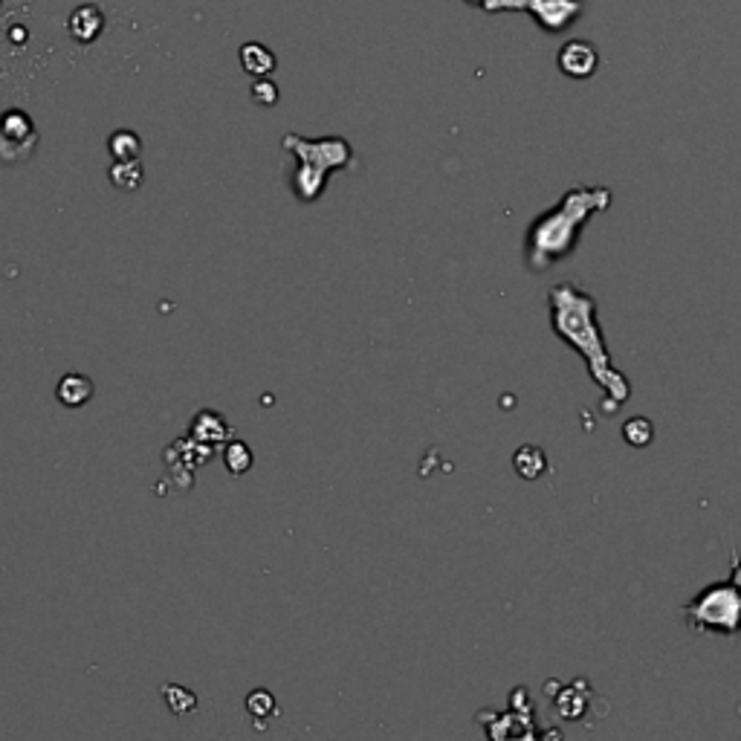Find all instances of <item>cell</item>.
Instances as JSON below:
<instances>
[{
	"label": "cell",
	"instance_id": "cell-17",
	"mask_svg": "<svg viewBox=\"0 0 741 741\" xmlns=\"http://www.w3.org/2000/svg\"><path fill=\"white\" fill-rule=\"evenodd\" d=\"M252 99H255L258 105H275L278 90H275L273 82H258L255 87H252Z\"/></svg>",
	"mask_w": 741,
	"mask_h": 741
},
{
	"label": "cell",
	"instance_id": "cell-9",
	"mask_svg": "<svg viewBox=\"0 0 741 741\" xmlns=\"http://www.w3.org/2000/svg\"><path fill=\"white\" fill-rule=\"evenodd\" d=\"M99 29H102V15H99L96 6H82V9L73 12V18H70V32H73V38H79V41H93Z\"/></svg>",
	"mask_w": 741,
	"mask_h": 741
},
{
	"label": "cell",
	"instance_id": "cell-1",
	"mask_svg": "<svg viewBox=\"0 0 741 741\" xmlns=\"http://www.w3.org/2000/svg\"><path fill=\"white\" fill-rule=\"evenodd\" d=\"M550 322H553V333H559L568 345H574L579 351L588 371L594 377V383L605 388L608 397L614 400H629V380L611 365L608 348H605L603 333L597 325V302L594 296L582 293L571 284H559L550 290Z\"/></svg>",
	"mask_w": 741,
	"mask_h": 741
},
{
	"label": "cell",
	"instance_id": "cell-14",
	"mask_svg": "<svg viewBox=\"0 0 741 741\" xmlns=\"http://www.w3.org/2000/svg\"><path fill=\"white\" fill-rule=\"evenodd\" d=\"M241 61H244V67H247L249 73H255V76H264V73H270L275 67L273 55L267 53V50H261L258 44H249L247 50H241Z\"/></svg>",
	"mask_w": 741,
	"mask_h": 741
},
{
	"label": "cell",
	"instance_id": "cell-18",
	"mask_svg": "<svg viewBox=\"0 0 741 741\" xmlns=\"http://www.w3.org/2000/svg\"><path fill=\"white\" fill-rule=\"evenodd\" d=\"M733 585H736V588L741 591V562H736V565H733Z\"/></svg>",
	"mask_w": 741,
	"mask_h": 741
},
{
	"label": "cell",
	"instance_id": "cell-5",
	"mask_svg": "<svg viewBox=\"0 0 741 741\" xmlns=\"http://www.w3.org/2000/svg\"><path fill=\"white\" fill-rule=\"evenodd\" d=\"M35 128H32V122H29L27 113H21V110H6L3 116H0V151L6 148V145H12V154H9V160H18V154H15V148L21 145L24 151H32V145H35Z\"/></svg>",
	"mask_w": 741,
	"mask_h": 741
},
{
	"label": "cell",
	"instance_id": "cell-6",
	"mask_svg": "<svg viewBox=\"0 0 741 741\" xmlns=\"http://www.w3.org/2000/svg\"><path fill=\"white\" fill-rule=\"evenodd\" d=\"M55 397L67 409H82L93 400V383L84 374H64L55 385Z\"/></svg>",
	"mask_w": 741,
	"mask_h": 741
},
{
	"label": "cell",
	"instance_id": "cell-16",
	"mask_svg": "<svg viewBox=\"0 0 741 741\" xmlns=\"http://www.w3.org/2000/svg\"><path fill=\"white\" fill-rule=\"evenodd\" d=\"M623 435H626V440H629L632 446H646V443L652 440V423H646L643 417H634L632 423H626Z\"/></svg>",
	"mask_w": 741,
	"mask_h": 741
},
{
	"label": "cell",
	"instance_id": "cell-8",
	"mask_svg": "<svg viewBox=\"0 0 741 741\" xmlns=\"http://www.w3.org/2000/svg\"><path fill=\"white\" fill-rule=\"evenodd\" d=\"M108 177L119 192H137L139 186H142L145 171H142V165L137 160H116V163L110 165Z\"/></svg>",
	"mask_w": 741,
	"mask_h": 741
},
{
	"label": "cell",
	"instance_id": "cell-12",
	"mask_svg": "<svg viewBox=\"0 0 741 741\" xmlns=\"http://www.w3.org/2000/svg\"><path fill=\"white\" fill-rule=\"evenodd\" d=\"M223 464H226V469H229L232 475H244V472L252 467V452H249L247 443H241V440L226 443V449H223Z\"/></svg>",
	"mask_w": 741,
	"mask_h": 741
},
{
	"label": "cell",
	"instance_id": "cell-10",
	"mask_svg": "<svg viewBox=\"0 0 741 741\" xmlns=\"http://www.w3.org/2000/svg\"><path fill=\"white\" fill-rule=\"evenodd\" d=\"M160 692H163L165 707L174 715H180V718H186V715H192L197 710V695L192 689L180 687V684H165Z\"/></svg>",
	"mask_w": 741,
	"mask_h": 741
},
{
	"label": "cell",
	"instance_id": "cell-7",
	"mask_svg": "<svg viewBox=\"0 0 741 741\" xmlns=\"http://www.w3.org/2000/svg\"><path fill=\"white\" fill-rule=\"evenodd\" d=\"M192 435L197 443H203V446H215V443H223V440L232 435V429L223 423V417L220 414L212 412H200L194 417L192 423Z\"/></svg>",
	"mask_w": 741,
	"mask_h": 741
},
{
	"label": "cell",
	"instance_id": "cell-15",
	"mask_svg": "<svg viewBox=\"0 0 741 741\" xmlns=\"http://www.w3.org/2000/svg\"><path fill=\"white\" fill-rule=\"evenodd\" d=\"M247 710H249V715H255V718H267V715H273L275 713L273 692H267V689H255V692L247 698Z\"/></svg>",
	"mask_w": 741,
	"mask_h": 741
},
{
	"label": "cell",
	"instance_id": "cell-4",
	"mask_svg": "<svg viewBox=\"0 0 741 741\" xmlns=\"http://www.w3.org/2000/svg\"><path fill=\"white\" fill-rule=\"evenodd\" d=\"M597 64H600V53H597V47L591 41H568L559 50V67L571 79H588V76H594Z\"/></svg>",
	"mask_w": 741,
	"mask_h": 741
},
{
	"label": "cell",
	"instance_id": "cell-11",
	"mask_svg": "<svg viewBox=\"0 0 741 741\" xmlns=\"http://www.w3.org/2000/svg\"><path fill=\"white\" fill-rule=\"evenodd\" d=\"M516 469H519V475L527 478V481H533V478H539L542 472H545V455H542V449H536V446H522L519 452H516Z\"/></svg>",
	"mask_w": 741,
	"mask_h": 741
},
{
	"label": "cell",
	"instance_id": "cell-2",
	"mask_svg": "<svg viewBox=\"0 0 741 741\" xmlns=\"http://www.w3.org/2000/svg\"><path fill=\"white\" fill-rule=\"evenodd\" d=\"M611 203L608 189H571L542 218L530 226L527 235V264L530 270H548L553 261L568 258L579 241L582 226L591 215L603 212Z\"/></svg>",
	"mask_w": 741,
	"mask_h": 741
},
{
	"label": "cell",
	"instance_id": "cell-13",
	"mask_svg": "<svg viewBox=\"0 0 741 741\" xmlns=\"http://www.w3.org/2000/svg\"><path fill=\"white\" fill-rule=\"evenodd\" d=\"M110 154H113V160H137L139 151H142V142H139L137 134H131V131H116L108 142Z\"/></svg>",
	"mask_w": 741,
	"mask_h": 741
},
{
	"label": "cell",
	"instance_id": "cell-3",
	"mask_svg": "<svg viewBox=\"0 0 741 741\" xmlns=\"http://www.w3.org/2000/svg\"><path fill=\"white\" fill-rule=\"evenodd\" d=\"M684 617L692 632L739 634L741 591L736 585H710L689 600Z\"/></svg>",
	"mask_w": 741,
	"mask_h": 741
}]
</instances>
